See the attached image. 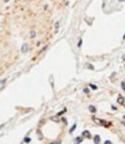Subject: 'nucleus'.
Returning a JSON list of instances; mask_svg holds the SVG:
<instances>
[{"mask_svg":"<svg viewBox=\"0 0 125 144\" xmlns=\"http://www.w3.org/2000/svg\"><path fill=\"white\" fill-rule=\"evenodd\" d=\"M124 101H125V99H124V97H122V96H119L118 99H117V103L120 104V105L124 104Z\"/></svg>","mask_w":125,"mask_h":144,"instance_id":"nucleus-1","label":"nucleus"},{"mask_svg":"<svg viewBox=\"0 0 125 144\" xmlns=\"http://www.w3.org/2000/svg\"><path fill=\"white\" fill-rule=\"evenodd\" d=\"M83 141V137H76L75 138V144H79Z\"/></svg>","mask_w":125,"mask_h":144,"instance_id":"nucleus-2","label":"nucleus"},{"mask_svg":"<svg viewBox=\"0 0 125 144\" xmlns=\"http://www.w3.org/2000/svg\"><path fill=\"white\" fill-rule=\"evenodd\" d=\"M99 142H100V136L99 135H95L94 136V143L95 144H99Z\"/></svg>","mask_w":125,"mask_h":144,"instance_id":"nucleus-3","label":"nucleus"},{"mask_svg":"<svg viewBox=\"0 0 125 144\" xmlns=\"http://www.w3.org/2000/svg\"><path fill=\"white\" fill-rule=\"evenodd\" d=\"M83 136L90 137V132H88V131H84V132H83Z\"/></svg>","mask_w":125,"mask_h":144,"instance_id":"nucleus-4","label":"nucleus"},{"mask_svg":"<svg viewBox=\"0 0 125 144\" xmlns=\"http://www.w3.org/2000/svg\"><path fill=\"white\" fill-rule=\"evenodd\" d=\"M89 108H90V111H91L92 113H94V112L96 111V109H95V107H94V106H92V105H90V106Z\"/></svg>","mask_w":125,"mask_h":144,"instance_id":"nucleus-5","label":"nucleus"},{"mask_svg":"<svg viewBox=\"0 0 125 144\" xmlns=\"http://www.w3.org/2000/svg\"><path fill=\"white\" fill-rule=\"evenodd\" d=\"M75 128H76V125H73V127H72V128L70 129V131H69V133H72V132H73V131L75 130Z\"/></svg>","mask_w":125,"mask_h":144,"instance_id":"nucleus-6","label":"nucleus"},{"mask_svg":"<svg viewBox=\"0 0 125 144\" xmlns=\"http://www.w3.org/2000/svg\"><path fill=\"white\" fill-rule=\"evenodd\" d=\"M24 141L28 143V142H30V141H31V139H30L29 137H25V138H24Z\"/></svg>","mask_w":125,"mask_h":144,"instance_id":"nucleus-7","label":"nucleus"},{"mask_svg":"<svg viewBox=\"0 0 125 144\" xmlns=\"http://www.w3.org/2000/svg\"><path fill=\"white\" fill-rule=\"evenodd\" d=\"M51 144H61V141H55V142H52Z\"/></svg>","mask_w":125,"mask_h":144,"instance_id":"nucleus-8","label":"nucleus"},{"mask_svg":"<svg viewBox=\"0 0 125 144\" xmlns=\"http://www.w3.org/2000/svg\"><path fill=\"white\" fill-rule=\"evenodd\" d=\"M105 144H113V143H112L110 140H106V141H105Z\"/></svg>","mask_w":125,"mask_h":144,"instance_id":"nucleus-9","label":"nucleus"},{"mask_svg":"<svg viewBox=\"0 0 125 144\" xmlns=\"http://www.w3.org/2000/svg\"><path fill=\"white\" fill-rule=\"evenodd\" d=\"M90 86H91L93 89H96V86H94V85H90Z\"/></svg>","mask_w":125,"mask_h":144,"instance_id":"nucleus-10","label":"nucleus"},{"mask_svg":"<svg viewBox=\"0 0 125 144\" xmlns=\"http://www.w3.org/2000/svg\"><path fill=\"white\" fill-rule=\"evenodd\" d=\"M118 1H124V0H118Z\"/></svg>","mask_w":125,"mask_h":144,"instance_id":"nucleus-11","label":"nucleus"},{"mask_svg":"<svg viewBox=\"0 0 125 144\" xmlns=\"http://www.w3.org/2000/svg\"><path fill=\"white\" fill-rule=\"evenodd\" d=\"M0 128H2V126H0Z\"/></svg>","mask_w":125,"mask_h":144,"instance_id":"nucleus-12","label":"nucleus"}]
</instances>
